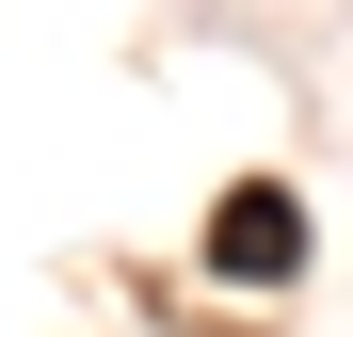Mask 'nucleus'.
<instances>
[{
    "mask_svg": "<svg viewBox=\"0 0 353 337\" xmlns=\"http://www.w3.org/2000/svg\"><path fill=\"white\" fill-rule=\"evenodd\" d=\"M209 257L241 273V289H289V273H305V209L289 193H225L209 209Z\"/></svg>",
    "mask_w": 353,
    "mask_h": 337,
    "instance_id": "1",
    "label": "nucleus"
}]
</instances>
